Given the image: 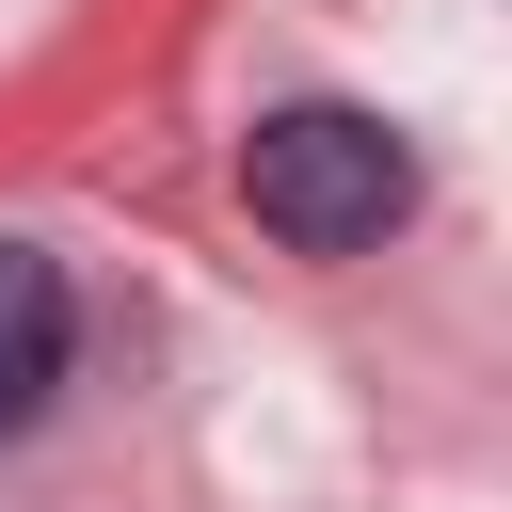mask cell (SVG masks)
Instances as JSON below:
<instances>
[{
  "label": "cell",
  "instance_id": "1",
  "mask_svg": "<svg viewBox=\"0 0 512 512\" xmlns=\"http://www.w3.org/2000/svg\"><path fill=\"white\" fill-rule=\"evenodd\" d=\"M240 208H256L288 256H368V240L416 208V144H400L384 112H352V96H288V112H256V144H240Z\"/></svg>",
  "mask_w": 512,
  "mask_h": 512
},
{
  "label": "cell",
  "instance_id": "2",
  "mask_svg": "<svg viewBox=\"0 0 512 512\" xmlns=\"http://www.w3.org/2000/svg\"><path fill=\"white\" fill-rule=\"evenodd\" d=\"M64 352H80V304H64V256H32V240H0V448L48 416V384H64Z\"/></svg>",
  "mask_w": 512,
  "mask_h": 512
}]
</instances>
